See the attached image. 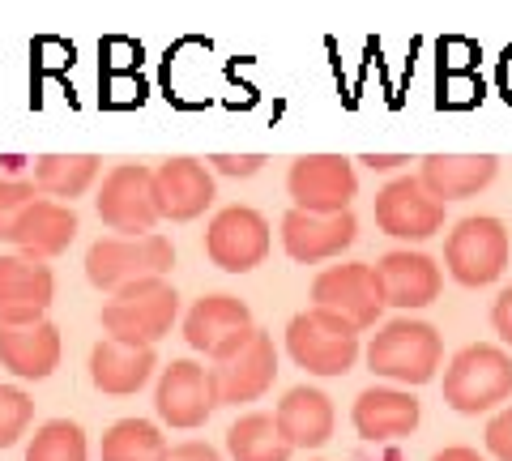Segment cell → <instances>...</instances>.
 <instances>
[{"label":"cell","instance_id":"6da1fadb","mask_svg":"<svg viewBox=\"0 0 512 461\" xmlns=\"http://www.w3.org/2000/svg\"><path fill=\"white\" fill-rule=\"evenodd\" d=\"M363 355H367V368L384 380H393V385H427L440 372L444 342L436 325L414 321V316H397V321L380 325V333H372Z\"/></svg>","mask_w":512,"mask_h":461},{"label":"cell","instance_id":"7a4b0ae2","mask_svg":"<svg viewBox=\"0 0 512 461\" xmlns=\"http://www.w3.org/2000/svg\"><path fill=\"white\" fill-rule=\"evenodd\" d=\"M512 397V355L504 346L474 342L448 359L444 372V402L457 415H487Z\"/></svg>","mask_w":512,"mask_h":461},{"label":"cell","instance_id":"3957f363","mask_svg":"<svg viewBox=\"0 0 512 461\" xmlns=\"http://www.w3.org/2000/svg\"><path fill=\"white\" fill-rule=\"evenodd\" d=\"M175 316H180V295L167 278H146L116 291V299L103 308V333L124 346H154L163 342Z\"/></svg>","mask_w":512,"mask_h":461},{"label":"cell","instance_id":"277c9868","mask_svg":"<svg viewBox=\"0 0 512 461\" xmlns=\"http://www.w3.org/2000/svg\"><path fill=\"white\" fill-rule=\"evenodd\" d=\"M175 265V248L167 235H141V240H124V235H103L86 252V278L99 291H124L146 278H167Z\"/></svg>","mask_w":512,"mask_h":461},{"label":"cell","instance_id":"5b68a950","mask_svg":"<svg viewBox=\"0 0 512 461\" xmlns=\"http://www.w3.org/2000/svg\"><path fill=\"white\" fill-rule=\"evenodd\" d=\"M286 351L312 376H346L359 363V329L338 312L308 308L286 325Z\"/></svg>","mask_w":512,"mask_h":461},{"label":"cell","instance_id":"8992f818","mask_svg":"<svg viewBox=\"0 0 512 461\" xmlns=\"http://www.w3.org/2000/svg\"><path fill=\"white\" fill-rule=\"evenodd\" d=\"M508 227L491 214L461 218L444 240V265L461 286H491L508 269Z\"/></svg>","mask_w":512,"mask_h":461},{"label":"cell","instance_id":"52a82bcc","mask_svg":"<svg viewBox=\"0 0 512 461\" xmlns=\"http://www.w3.org/2000/svg\"><path fill=\"white\" fill-rule=\"evenodd\" d=\"M99 218L107 231L124 235V240H141L154 235L158 227V205H154V171L146 163H116L103 176L99 197Z\"/></svg>","mask_w":512,"mask_h":461},{"label":"cell","instance_id":"ba28073f","mask_svg":"<svg viewBox=\"0 0 512 461\" xmlns=\"http://www.w3.org/2000/svg\"><path fill=\"white\" fill-rule=\"evenodd\" d=\"M286 188L303 214H346L359 193V176L342 154H303L286 171Z\"/></svg>","mask_w":512,"mask_h":461},{"label":"cell","instance_id":"9c48e42d","mask_svg":"<svg viewBox=\"0 0 512 461\" xmlns=\"http://www.w3.org/2000/svg\"><path fill=\"white\" fill-rule=\"evenodd\" d=\"M312 308L338 312L342 321H350L359 333L372 329L380 321V312H384L376 265H363V261L329 265L325 274H316V282H312Z\"/></svg>","mask_w":512,"mask_h":461},{"label":"cell","instance_id":"30bf717a","mask_svg":"<svg viewBox=\"0 0 512 461\" xmlns=\"http://www.w3.org/2000/svg\"><path fill=\"white\" fill-rule=\"evenodd\" d=\"M214 393H218V406H244L256 402L274 389V376H278V351H274V338L265 329H252L244 346H235L231 355L214 359Z\"/></svg>","mask_w":512,"mask_h":461},{"label":"cell","instance_id":"8fae6325","mask_svg":"<svg viewBox=\"0 0 512 461\" xmlns=\"http://www.w3.org/2000/svg\"><path fill=\"white\" fill-rule=\"evenodd\" d=\"M205 257L227 274H248L269 257V222L252 205H227L205 231Z\"/></svg>","mask_w":512,"mask_h":461},{"label":"cell","instance_id":"7c38bea8","mask_svg":"<svg viewBox=\"0 0 512 461\" xmlns=\"http://www.w3.org/2000/svg\"><path fill=\"white\" fill-rule=\"evenodd\" d=\"M376 227L393 240H431L444 231V205L419 184V176H397L376 193Z\"/></svg>","mask_w":512,"mask_h":461},{"label":"cell","instance_id":"4fadbf2b","mask_svg":"<svg viewBox=\"0 0 512 461\" xmlns=\"http://www.w3.org/2000/svg\"><path fill=\"white\" fill-rule=\"evenodd\" d=\"M252 329V312L235 295H201L184 316V342L192 351L210 355V363L244 346Z\"/></svg>","mask_w":512,"mask_h":461},{"label":"cell","instance_id":"5bb4252c","mask_svg":"<svg viewBox=\"0 0 512 461\" xmlns=\"http://www.w3.org/2000/svg\"><path fill=\"white\" fill-rule=\"evenodd\" d=\"M154 410L163 423L184 427V432L188 427H201L218 410L210 368H205V363H192V359H175L171 368H163V376H158Z\"/></svg>","mask_w":512,"mask_h":461},{"label":"cell","instance_id":"9a60e30c","mask_svg":"<svg viewBox=\"0 0 512 461\" xmlns=\"http://www.w3.org/2000/svg\"><path fill=\"white\" fill-rule=\"evenodd\" d=\"M56 299L52 265L35 257H0V325H35Z\"/></svg>","mask_w":512,"mask_h":461},{"label":"cell","instance_id":"2e32d148","mask_svg":"<svg viewBox=\"0 0 512 461\" xmlns=\"http://www.w3.org/2000/svg\"><path fill=\"white\" fill-rule=\"evenodd\" d=\"M359 240V222L355 214H303V210H286L282 218V248L286 257L299 265H316V261H333Z\"/></svg>","mask_w":512,"mask_h":461},{"label":"cell","instance_id":"e0dca14e","mask_svg":"<svg viewBox=\"0 0 512 461\" xmlns=\"http://www.w3.org/2000/svg\"><path fill=\"white\" fill-rule=\"evenodd\" d=\"M376 278H380L384 308H402V312H419L427 304H436L444 286L440 265L427 252H410V248L384 252L376 265Z\"/></svg>","mask_w":512,"mask_h":461},{"label":"cell","instance_id":"ac0fdd59","mask_svg":"<svg viewBox=\"0 0 512 461\" xmlns=\"http://www.w3.org/2000/svg\"><path fill=\"white\" fill-rule=\"evenodd\" d=\"M154 205L158 218L192 222L214 205V176L197 158H167L154 167Z\"/></svg>","mask_w":512,"mask_h":461},{"label":"cell","instance_id":"d6986e66","mask_svg":"<svg viewBox=\"0 0 512 461\" xmlns=\"http://www.w3.org/2000/svg\"><path fill=\"white\" fill-rule=\"evenodd\" d=\"M423 419V406H419V397L406 393V389H363L355 397V410H350V423H355V432L363 440H402L410 436L414 427H419Z\"/></svg>","mask_w":512,"mask_h":461},{"label":"cell","instance_id":"ffe728a7","mask_svg":"<svg viewBox=\"0 0 512 461\" xmlns=\"http://www.w3.org/2000/svg\"><path fill=\"white\" fill-rule=\"evenodd\" d=\"M77 240V214L73 205H60V201H47V197H35L22 210L18 227H13L9 244L22 252V257H35V261H47V257H60L64 248Z\"/></svg>","mask_w":512,"mask_h":461},{"label":"cell","instance_id":"44dd1931","mask_svg":"<svg viewBox=\"0 0 512 461\" xmlns=\"http://www.w3.org/2000/svg\"><path fill=\"white\" fill-rule=\"evenodd\" d=\"M0 368L18 380H47L60 368V329L47 316L35 325H0Z\"/></svg>","mask_w":512,"mask_h":461},{"label":"cell","instance_id":"7402d4cb","mask_svg":"<svg viewBox=\"0 0 512 461\" xmlns=\"http://www.w3.org/2000/svg\"><path fill=\"white\" fill-rule=\"evenodd\" d=\"M495 171H500V158L491 154H427L419 167V184L444 205L483 193L495 180Z\"/></svg>","mask_w":512,"mask_h":461},{"label":"cell","instance_id":"603a6c76","mask_svg":"<svg viewBox=\"0 0 512 461\" xmlns=\"http://www.w3.org/2000/svg\"><path fill=\"white\" fill-rule=\"evenodd\" d=\"M154 368H158L154 346H124V342L99 338V342H94V351H90V380H94V389L111 393V397H128V393L146 389Z\"/></svg>","mask_w":512,"mask_h":461},{"label":"cell","instance_id":"cb8c5ba5","mask_svg":"<svg viewBox=\"0 0 512 461\" xmlns=\"http://www.w3.org/2000/svg\"><path fill=\"white\" fill-rule=\"evenodd\" d=\"M333 419H338L333 415V402L320 389H308V385L291 389L274 410V423L291 449H320V444H329Z\"/></svg>","mask_w":512,"mask_h":461},{"label":"cell","instance_id":"d4e9b609","mask_svg":"<svg viewBox=\"0 0 512 461\" xmlns=\"http://www.w3.org/2000/svg\"><path fill=\"white\" fill-rule=\"evenodd\" d=\"M99 167H103L99 154H39L35 158V188L47 201L60 197V205H64V201L86 193L94 176H99Z\"/></svg>","mask_w":512,"mask_h":461},{"label":"cell","instance_id":"484cf974","mask_svg":"<svg viewBox=\"0 0 512 461\" xmlns=\"http://www.w3.org/2000/svg\"><path fill=\"white\" fill-rule=\"evenodd\" d=\"M227 453H231V461H291L295 449L282 440L274 415H261V410H256V415H244V419L231 423Z\"/></svg>","mask_w":512,"mask_h":461},{"label":"cell","instance_id":"4316f807","mask_svg":"<svg viewBox=\"0 0 512 461\" xmlns=\"http://www.w3.org/2000/svg\"><path fill=\"white\" fill-rule=\"evenodd\" d=\"M99 457L103 461H163L167 440L150 419H120L103 432Z\"/></svg>","mask_w":512,"mask_h":461},{"label":"cell","instance_id":"83f0119b","mask_svg":"<svg viewBox=\"0 0 512 461\" xmlns=\"http://www.w3.org/2000/svg\"><path fill=\"white\" fill-rule=\"evenodd\" d=\"M90 444L73 419H47L26 444V461H86Z\"/></svg>","mask_w":512,"mask_h":461},{"label":"cell","instance_id":"f1b7e54d","mask_svg":"<svg viewBox=\"0 0 512 461\" xmlns=\"http://www.w3.org/2000/svg\"><path fill=\"white\" fill-rule=\"evenodd\" d=\"M30 419H35L30 393L18 385H0V449H13V444L26 436Z\"/></svg>","mask_w":512,"mask_h":461},{"label":"cell","instance_id":"f546056e","mask_svg":"<svg viewBox=\"0 0 512 461\" xmlns=\"http://www.w3.org/2000/svg\"><path fill=\"white\" fill-rule=\"evenodd\" d=\"M35 197H39L35 184H26V180H0V240H9L13 227H18V218H22V210Z\"/></svg>","mask_w":512,"mask_h":461},{"label":"cell","instance_id":"4dcf8cb0","mask_svg":"<svg viewBox=\"0 0 512 461\" xmlns=\"http://www.w3.org/2000/svg\"><path fill=\"white\" fill-rule=\"evenodd\" d=\"M487 449L495 461H512V406H504L500 415L487 423Z\"/></svg>","mask_w":512,"mask_h":461},{"label":"cell","instance_id":"1f68e13d","mask_svg":"<svg viewBox=\"0 0 512 461\" xmlns=\"http://www.w3.org/2000/svg\"><path fill=\"white\" fill-rule=\"evenodd\" d=\"M210 163L218 176H256L265 167V154H214Z\"/></svg>","mask_w":512,"mask_h":461},{"label":"cell","instance_id":"d6a6232c","mask_svg":"<svg viewBox=\"0 0 512 461\" xmlns=\"http://www.w3.org/2000/svg\"><path fill=\"white\" fill-rule=\"evenodd\" d=\"M491 325H495V333H500V342L512 346V286H504V291L495 295V304H491Z\"/></svg>","mask_w":512,"mask_h":461},{"label":"cell","instance_id":"836d02e7","mask_svg":"<svg viewBox=\"0 0 512 461\" xmlns=\"http://www.w3.org/2000/svg\"><path fill=\"white\" fill-rule=\"evenodd\" d=\"M163 461H222L214 444H205V440H184V444H175V449H167Z\"/></svg>","mask_w":512,"mask_h":461},{"label":"cell","instance_id":"e575fe53","mask_svg":"<svg viewBox=\"0 0 512 461\" xmlns=\"http://www.w3.org/2000/svg\"><path fill=\"white\" fill-rule=\"evenodd\" d=\"M359 163H367L372 171H393V167H402V163H410L406 154H363Z\"/></svg>","mask_w":512,"mask_h":461},{"label":"cell","instance_id":"d590c367","mask_svg":"<svg viewBox=\"0 0 512 461\" xmlns=\"http://www.w3.org/2000/svg\"><path fill=\"white\" fill-rule=\"evenodd\" d=\"M431 461H483V457H478V449H470V444H448V449H440Z\"/></svg>","mask_w":512,"mask_h":461},{"label":"cell","instance_id":"8d00e7d4","mask_svg":"<svg viewBox=\"0 0 512 461\" xmlns=\"http://www.w3.org/2000/svg\"><path fill=\"white\" fill-rule=\"evenodd\" d=\"M30 163V158H22V154H5V158H0V167H5L9 171V180H18V171Z\"/></svg>","mask_w":512,"mask_h":461}]
</instances>
